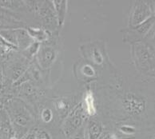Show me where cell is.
I'll use <instances>...</instances> for the list:
<instances>
[{
	"label": "cell",
	"instance_id": "obj_6",
	"mask_svg": "<svg viewBox=\"0 0 155 139\" xmlns=\"http://www.w3.org/2000/svg\"><path fill=\"white\" fill-rule=\"evenodd\" d=\"M154 26V16H152L146 20L142 24L134 27H129L127 34L124 35L123 40L131 43L141 42L142 39L146 38L152 31V28Z\"/></svg>",
	"mask_w": 155,
	"mask_h": 139
},
{
	"label": "cell",
	"instance_id": "obj_25",
	"mask_svg": "<svg viewBox=\"0 0 155 139\" xmlns=\"http://www.w3.org/2000/svg\"><path fill=\"white\" fill-rule=\"evenodd\" d=\"M122 139H133V138H131V137H129V138H122Z\"/></svg>",
	"mask_w": 155,
	"mask_h": 139
},
{
	"label": "cell",
	"instance_id": "obj_13",
	"mask_svg": "<svg viewBox=\"0 0 155 139\" xmlns=\"http://www.w3.org/2000/svg\"><path fill=\"white\" fill-rule=\"evenodd\" d=\"M26 30L34 42H38L41 44L42 42H47L50 39L51 34L46 29L38 27H28Z\"/></svg>",
	"mask_w": 155,
	"mask_h": 139
},
{
	"label": "cell",
	"instance_id": "obj_20",
	"mask_svg": "<svg viewBox=\"0 0 155 139\" xmlns=\"http://www.w3.org/2000/svg\"><path fill=\"white\" fill-rule=\"evenodd\" d=\"M81 73L82 74V75L84 77L88 78H94L96 76V74H97L95 69L94 68L91 64H89V63H86V64H84L82 66Z\"/></svg>",
	"mask_w": 155,
	"mask_h": 139
},
{
	"label": "cell",
	"instance_id": "obj_1",
	"mask_svg": "<svg viewBox=\"0 0 155 139\" xmlns=\"http://www.w3.org/2000/svg\"><path fill=\"white\" fill-rule=\"evenodd\" d=\"M132 58L141 72L153 74L154 51L152 46L142 41L132 43Z\"/></svg>",
	"mask_w": 155,
	"mask_h": 139
},
{
	"label": "cell",
	"instance_id": "obj_21",
	"mask_svg": "<svg viewBox=\"0 0 155 139\" xmlns=\"http://www.w3.org/2000/svg\"><path fill=\"white\" fill-rule=\"evenodd\" d=\"M35 139H52L51 134L43 129L35 128Z\"/></svg>",
	"mask_w": 155,
	"mask_h": 139
},
{
	"label": "cell",
	"instance_id": "obj_8",
	"mask_svg": "<svg viewBox=\"0 0 155 139\" xmlns=\"http://www.w3.org/2000/svg\"><path fill=\"white\" fill-rule=\"evenodd\" d=\"M53 3L54 12L56 18L57 25L61 28L63 27L66 19V16L68 10V1L67 0H54L51 1Z\"/></svg>",
	"mask_w": 155,
	"mask_h": 139
},
{
	"label": "cell",
	"instance_id": "obj_7",
	"mask_svg": "<svg viewBox=\"0 0 155 139\" xmlns=\"http://www.w3.org/2000/svg\"><path fill=\"white\" fill-rule=\"evenodd\" d=\"M37 55L38 62L42 68L48 69L53 64L56 59L57 53L56 51L50 46H44L40 48Z\"/></svg>",
	"mask_w": 155,
	"mask_h": 139
},
{
	"label": "cell",
	"instance_id": "obj_23",
	"mask_svg": "<svg viewBox=\"0 0 155 139\" xmlns=\"http://www.w3.org/2000/svg\"><path fill=\"white\" fill-rule=\"evenodd\" d=\"M69 139H86L85 138L84 129H80L74 135H72Z\"/></svg>",
	"mask_w": 155,
	"mask_h": 139
},
{
	"label": "cell",
	"instance_id": "obj_2",
	"mask_svg": "<svg viewBox=\"0 0 155 139\" xmlns=\"http://www.w3.org/2000/svg\"><path fill=\"white\" fill-rule=\"evenodd\" d=\"M120 106L122 112L129 117H139L147 110V101L142 95L134 92H127L120 97Z\"/></svg>",
	"mask_w": 155,
	"mask_h": 139
},
{
	"label": "cell",
	"instance_id": "obj_4",
	"mask_svg": "<svg viewBox=\"0 0 155 139\" xmlns=\"http://www.w3.org/2000/svg\"><path fill=\"white\" fill-rule=\"evenodd\" d=\"M85 116L86 114L83 111L82 103H79L71 110L62 125V130L65 137L70 138L81 129Z\"/></svg>",
	"mask_w": 155,
	"mask_h": 139
},
{
	"label": "cell",
	"instance_id": "obj_19",
	"mask_svg": "<svg viewBox=\"0 0 155 139\" xmlns=\"http://www.w3.org/2000/svg\"><path fill=\"white\" fill-rule=\"evenodd\" d=\"M40 116H41L42 121L46 124L51 122V121H53L54 117L52 110L48 108V107H45V108L42 109L41 113H40Z\"/></svg>",
	"mask_w": 155,
	"mask_h": 139
},
{
	"label": "cell",
	"instance_id": "obj_12",
	"mask_svg": "<svg viewBox=\"0 0 155 139\" xmlns=\"http://www.w3.org/2000/svg\"><path fill=\"white\" fill-rule=\"evenodd\" d=\"M82 108L87 117H94L97 114V107L95 105V98L92 91L89 90L85 94L84 100L82 102Z\"/></svg>",
	"mask_w": 155,
	"mask_h": 139
},
{
	"label": "cell",
	"instance_id": "obj_22",
	"mask_svg": "<svg viewBox=\"0 0 155 139\" xmlns=\"http://www.w3.org/2000/svg\"><path fill=\"white\" fill-rule=\"evenodd\" d=\"M97 139H119L117 138L116 134L112 132H102L99 137Z\"/></svg>",
	"mask_w": 155,
	"mask_h": 139
},
{
	"label": "cell",
	"instance_id": "obj_5",
	"mask_svg": "<svg viewBox=\"0 0 155 139\" xmlns=\"http://www.w3.org/2000/svg\"><path fill=\"white\" fill-rule=\"evenodd\" d=\"M154 9L151 4L146 1H135L130 11L128 18L129 27H134L142 24L146 20L153 16Z\"/></svg>",
	"mask_w": 155,
	"mask_h": 139
},
{
	"label": "cell",
	"instance_id": "obj_10",
	"mask_svg": "<svg viewBox=\"0 0 155 139\" xmlns=\"http://www.w3.org/2000/svg\"><path fill=\"white\" fill-rule=\"evenodd\" d=\"M12 123L4 109L0 111V139H9L13 135Z\"/></svg>",
	"mask_w": 155,
	"mask_h": 139
},
{
	"label": "cell",
	"instance_id": "obj_9",
	"mask_svg": "<svg viewBox=\"0 0 155 139\" xmlns=\"http://www.w3.org/2000/svg\"><path fill=\"white\" fill-rule=\"evenodd\" d=\"M22 23L8 12H0V31L23 28Z\"/></svg>",
	"mask_w": 155,
	"mask_h": 139
},
{
	"label": "cell",
	"instance_id": "obj_14",
	"mask_svg": "<svg viewBox=\"0 0 155 139\" xmlns=\"http://www.w3.org/2000/svg\"><path fill=\"white\" fill-rule=\"evenodd\" d=\"M54 106L60 118H64L71 112V102L67 98H59L54 100Z\"/></svg>",
	"mask_w": 155,
	"mask_h": 139
},
{
	"label": "cell",
	"instance_id": "obj_18",
	"mask_svg": "<svg viewBox=\"0 0 155 139\" xmlns=\"http://www.w3.org/2000/svg\"><path fill=\"white\" fill-rule=\"evenodd\" d=\"M117 130L121 134L126 135V136H132L137 133V129L134 126L130 124H122L117 127Z\"/></svg>",
	"mask_w": 155,
	"mask_h": 139
},
{
	"label": "cell",
	"instance_id": "obj_11",
	"mask_svg": "<svg viewBox=\"0 0 155 139\" xmlns=\"http://www.w3.org/2000/svg\"><path fill=\"white\" fill-rule=\"evenodd\" d=\"M103 132V126L100 121L90 119L86 129H84L85 138L97 139Z\"/></svg>",
	"mask_w": 155,
	"mask_h": 139
},
{
	"label": "cell",
	"instance_id": "obj_17",
	"mask_svg": "<svg viewBox=\"0 0 155 139\" xmlns=\"http://www.w3.org/2000/svg\"><path fill=\"white\" fill-rule=\"evenodd\" d=\"M40 49V43L36 42H32L27 49H25L24 51H22V54L25 57L28 58V59H31L34 56H35L38 54V51Z\"/></svg>",
	"mask_w": 155,
	"mask_h": 139
},
{
	"label": "cell",
	"instance_id": "obj_24",
	"mask_svg": "<svg viewBox=\"0 0 155 139\" xmlns=\"http://www.w3.org/2000/svg\"><path fill=\"white\" fill-rule=\"evenodd\" d=\"M9 139H18V138H17V137H16L15 136V135L13 134V135H12V136H11V137H10Z\"/></svg>",
	"mask_w": 155,
	"mask_h": 139
},
{
	"label": "cell",
	"instance_id": "obj_16",
	"mask_svg": "<svg viewBox=\"0 0 155 139\" xmlns=\"http://www.w3.org/2000/svg\"><path fill=\"white\" fill-rule=\"evenodd\" d=\"M88 56L91 61L97 65H102L104 62V55L97 46H91L89 48Z\"/></svg>",
	"mask_w": 155,
	"mask_h": 139
},
{
	"label": "cell",
	"instance_id": "obj_3",
	"mask_svg": "<svg viewBox=\"0 0 155 139\" xmlns=\"http://www.w3.org/2000/svg\"><path fill=\"white\" fill-rule=\"evenodd\" d=\"M12 125L21 126L23 128H29L32 124L33 118L31 113L25 107L24 104L18 99L8 100L4 105Z\"/></svg>",
	"mask_w": 155,
	"mask_h": 139
},
{
	"label": "cell",
	"instance_id": "obj_15",
	"mask_svg": "<svg viewBox=\"0 0 155 139\" xmlns=\"http://www.w3.org/2000/svg\"><path fill=\"white\" fill-rule=\"evenodd\" d=\"M16 42L18 50L24 51L34 41L30 37L26 29L19 28L16 29Z\"/></svg>",
	"mask_w": 155,
	"mask_h": 139
}]
</instances>
